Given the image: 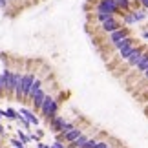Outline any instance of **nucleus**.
<instances>
[{
    "label": "nucleus",
    "mask_w": 148,
    "mask_h": 148,
    "mask_svg": "<svg viewBox=\"0 0 148 148\" xmlns=\"http://www.w3.org/2000/svg\"><path fill=\"white\" fill-rule=\"evenodd\" d=\"M110 146H113V145H110L108 139H99V143L95 145V148H110Z\"/></svg>",
    "instance_id": "21"
},
{
    "label": "nucleus",
    "mask_w": 148,
    "mask_h": 148,
    "mask_svg": "<svg viewBox=\"0 0 148 148\" xmlns=\"http://www.w3.org/2000/svg\"><path fill=\"white\" fill-rule=\"evenodd\" d=\"M9 145L15 146V148H26V146H27L24 141H20L18 137H11V139H9Z\"/></svg>",
    "instance_id": "18"
},
{
    "label": "nucleus",
    "mask_w": 148,
    "mask_h": 148,
    "mask_svg": "<svg viewBox=\"0 0 148 148\" xmlns=\"http://www.w3.org/2000/svg\"><path fill=\"white\" fill-rule=\"evenodd\" d=\"M16 117H18V110H15V108H5V119H8V121H16Z\"/></svg>",
    "instance_id": "16"
},
{
    "label": "nucleus",
    "mask_w": 148,
    "mask_h": 148,
    "mask_svg": "<svg viewBox=\"0 0 148 148\" xmlns=\"http://www.w3.org/2000/svg\"><path fill=\"white\" fill-rule=\"evenodd\" d=\"M13 148H15V146H13Z\"/></svg>",
    "instance_id": "26"
},
{
    "label": "nucleus",
    "mask_w": 148,
    "mask_h": 148,
    "mask_svg": "<svg viewBox=\"0 0 148 148\" xmlns=\"http://www.w3.org/2000/svg\"><path fill=\"white\" fill-rule=\"evenodd\" d=\"M141 37H143L145 40H148V29H143V35H141Z\"/></svg>",
    "instance_id": "24"
},
{
    "label": "nucleus",
    "mask_w": 148,
    "mask_h": 148,
    "mask_svg": "<svg viewBox=\"0 0 148 148\" xmlns=\"http://www.w3.org/2000/svg\"><path fill=\"white\" fill-rule=\"evenodd\" d=\"M139 86H141V84H148V68H146V70H145V73H143V75H141L139 77Z\"/></svg>",
    "instance_id": "22"
},
{
    "label": "nucleus",
    "mask_w": 148,
    "mask_h": 148,
    "mask_svg": "<svg viewBox=\"0 0 148 148\" xmlns=\"http://www.w3.org/2000/svg\"><path fill=\"white\" fill-rule=\"evenodd\" d=\"M5 93H8V82H5V79L2 77V73H0V99H2Z\"/></svg>",
    "instance_id": "19"
},
{
    "label": "nucleus",
    "mask_w": 148,
    "mask_h": 148,
    "mask_svg": "<svg viewBox=\"0 0 148 148\" xmlns=\"http://www.w3.org/2000/svg\"><path fill=\"white\" fill-rule=\"evenodd\" d=\"M53 101H55V95H53V93H48L46 97H44V101H42V106H40V112H38L42 119L46 117V112H48V108L51 106V102H53Z\"/></svg>",
    "instance_id": "11"
},
{
    "label": "nucleus",
    "mask_w": 148,
    "mask_h": 148,
    "mask_svg": "<svg viewBox=\"0 0 148 148\" xmlns=\"http://www.w3.org/2000/svg\"><path fill=\"white\" fill-rule=\"evenodd\" d=\"M75 126H77V124L73 123V121H66V123H64V126H62V134H68L71 128H75Z\"/></svg>",
    "instance_id": "20"
},
{
    "label": "nucleus",
    "mask_w": 148,
    "mask_h": 148,
    "mask_svg": "<svg viewBox=\"0 0 148 148\" xmlns=\"http://www.w3.org/2000/svg\"><path fill=\"white\" fill-rule=\"evenodd\" d=\"M128 35H130L128 26H123V27H119V29H115V31L108 33V35H102V44H104V46H110V44L121 40V38L128 37ZM104 46H102V48H104Z\"/></svg>",
    "instance_id": "6"
},
{
    "label": "nucleus",
    "mask_w": 148,
    "mask_h": 148,
    "mask_svg": "<svg viewBox=\"0 0 148 148\" xmlns=\"http://www.w3.org/2000/svg\"><path fill=\"white\" fill-rule=\"evenodd\" d=\"M113 16H115L113 13H93V20H95V22H99V24H101V22H106V20L113 18Z\"/></svg>",
    "instance_id": "14"
},
{
    "label": "nucleus",
    "mask_w": 148,
    "mask_h": 148,
    "mask_svg": "<svg viewBox=\"0 0 148 148\" xmlns=\"http://www.w3.org/2000/svg\"><path fill=\"white\" fill-rule=\"evenodd\" d=\"M146 48H148V46H145V44H139V46H137V49H135L134 53L130 55V59H126V60H124V64L117 66L113 73H115V75H119V73H123V77L126 75V73H130V71H132L135 66L139 64V60L143 59V53H145V49H146Z\"/></svg>",
    "instance_id": "2"
},
{
    "label": "nucleus",
    "mask_w": 148,
    "mask_h": 148,
    "mask_svg": "<svg viewBox=\"0 0 148 148\" xmlns=\"http://www.w3.org/2000/svg\"><path fill=\"white\" fill-rule=\"evenodd\" d=\"M62 134V132H60ZM84 134V130L81 126H75V128H71L68 134H64V143H71V141H75L77 137H81V135Z\"/></svg>",
    "instance_id": "10"
},
{
    "label": "nucleus",
    "mask_w": 148,
    "mask_h": 148,
    "mask_svg": "<svg viewBox=\"0 0 148 148\" xmlns=\"http://www.w3.org/2000/svg\"><path fill=\"white\" fill-rule=\"evenodd\" d=\"M24 71H26V70H22L20 66H15L13 71H11L9 84H8V93H5L9 99H15V92H16V88H18V84H20V81H22V75H24Z\"/></svg>",
    "instance_id": "4"
},
{
    "label": "nucleus",
    "mask_w": 148,
    "mask_h": 148,
    "mask_svg": "<svg viewBox=\"0 0 148 148\" xmlns=\"http://www.w3.org/2000/svg\"><path fill=\"white\" fill-rule=\"evenodd\" d=\"M18 112L22 113V115H24L27 121L31 123V126H38V124H40V117L37 115V112L35 110H31V108H24V106H20L18 108Z\"/></svg>",
    "instance_id": "8"
},
{
    "label": "nucleus",
    "mask_w": 148,
    "mask_h": 148,
    "mask_svg": "<svg viewBox=\"0 0 148 148\" xmlns=\"http://www.w3.org/2000/svg\"><path fill=\"white\" fill-rule=\"evenodd\" d=\"M49 130H51V134H59V132H62V126H64V123H66V119H64V115H57L53 117V119H49Z\"/></svg>",
    "instance_id": "9"
},
{
    "label": "nucleus",
    "mask_w": 148,
    "mask_h": 148,
    "mask_svg": "<svg viewBox=\"0 0 148 148\" xmlns=\"http://www.w3.org/2000/svg\"><path fill=\"white\" fill-rule=\"evenodd\" d=\"M121 18H123V24H124V26H135V24H137V22H135V16H134V13H132V9L126 11V13H124Z\"/></svg>",
    "instance_id": "12"
},
{
    "label": "nucleus",
    "mask_w": 148,
    "mask_h": 148,
    "mask_svg": "<svg viewBox=\"0 0 148 148\" xmlns=\"http://www.w3.org/2000/svg\"><path fill=\"white\" fill-rule=\"evenodd\" d=\"M0 148H5V146H4V143H2V141H0Z\"/></svg>",
    "instance_id": "25"
},
{
    "label": "nucleus",
    "mask_w": 148,
    "mask_h": 148,
    "mask_svg": "<svg viewBox=\"0 0 148 148\" xmlns=\"http://www.w3.org/2000/svg\"><path fill=\"white\" fill-rule=\"evenodd\" d=\"M134 44H139L137 42V38L135 37H132V35H128V37H124V38H121V40H117V42H113V44H110V46H104V48H99L101 51L102 49H108V53L110 51H121V49H124V48H128V46H134ZM110 62V60H108Z\"/></svg>",
    "instance_id": "7"
},
{
    "label": "nucleus",
    "mask_w": 148,
    "mask_h": 148,
    "mask_svg": "<svg viewBox=\"0 0 148 148\" xmlns=\"http://www.w3.org/2000/svg\"><path fill=\"white\" fill-rule=\"evenodd\" d=\"M37 75H38V70H35V68H27V70L24 71L22 81H20L18 88H16V92H15V101L16 102H27L31 86H33V82H35Z\"/></svg>",
    "instance_id": "1"
},
{
    "label": "nucleus",
    "mask_w": 148,
    "mask_h": 148,
    "mask_svg": "<svg viewBox=\"0 0 148 148\" xmlns=\"http://www.w3.org/2000/svg\"><path fill=\"white\" fill-rule=\"evenodd\" d=\"M93 13H113L115 16H123L124 11L119 8L117 0H95Z\"/></svg>",
    "instance_id": "3"
},
{
    "label": "nucleus",
    "mask_w": 148,
    "mask_h": 148,
    "mask_svg": "<svg viewBox=\"0 0 148 148\" xmlns=\"http://www.w3.org/2000/svg\"><path fill=\"white\" fill-rule=\"evenodd\" d=\"M37 148H51V145H46V143H42V141H38V143H37Z\"/></svg>",
    "instance_id": "23"
},
{
    "label": "nucleus",
    "mask_w": 148,
    "mask_h": 148,
    "mask_svg": "<svg viewBox=\"0 0 148 148\" xmlns=\"http://www.w3.org/2000/svg\"><path fill=\"white\" fill-rule=\"evenodd\" d=\"M99 139H101V134H99V132L95 134V135H90V139H88L81 148H95V145L99 143Z\"/></svg>",
    "instance_id": "13"
},
{
    "label": "nucleus",
    "mask_w": 148,
    "mask_h": 148,
    "mask_svg": "<svg viewBox=\"0 0 148 148\" xmlns=\"http://www.w3.org/2000/svg\"><path fill=\"white\" fill-rule=\"evenodd\" d=\"M123 18L121 16H113V18L110 20H106V22H101V24L97 26V31L101 33V35H108V33H112V31H115L119 29V27H123Z\"/></svg>",
    "instance_id": "5"
},
{
    "label": "nucleus",
    "mask_w": 148,
    "mask_h": 148,
    "mask_svg": "<svg viewBox=\"0 0 148 148\" xmlns=\"http://www.w3.org/2000/svg\"><path fill=\"white\" fill-rule=\"evenodd\" d=\"M16 137H18L20 141H24L26 145H29V143H33V141H31V137H29V134H26L24 130H16Z\"/></svg>",
    "instance_id": "17"
},
{
    "label": "nucleus",
    "mask_w": 148,
    "mask_h": 148,
    "mask_svg": "<svg viewBox=\"0 0 148 148\" xmlns=\"http://www.w3.org/2000/svg\"><path fill=\"white\" fill-rule=\"evenodd\" d=\"M134 2L135 0H117V4H119V8H121L124 13H126V11H130L134 8Z\"/></svg>",
    "instance_id": "15"
}]
</instances>
